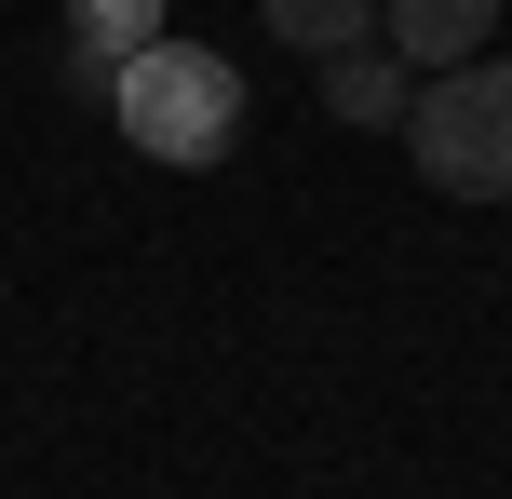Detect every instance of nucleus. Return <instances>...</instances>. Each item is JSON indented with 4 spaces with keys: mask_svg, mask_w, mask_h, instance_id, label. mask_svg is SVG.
Masks as SVG:
<instances>
[{
    "mask_svg": "<svg viewBox=\"0 0 512 499\" xmlns=\"http://www.w3.org/2000/svg\"><path fill=\"white\" fill-rule=\"evenodd\" d=\"M108 108H122V149L203 176V162H230V135H243V68L216 41H135L122 81H108Z\"/></svg>",
    "mask_w": 512,
    "mask_h": 499,
    "instance_id": "f257e3e1",
    "label": "nucleus"
},
{
    "mask_svg": "<svg viewBox=\"0 0 512 499\" xmlns=\"http://www.w3.org/2000/svg\"><path fill=\"white\" fill-rule=\"evenodd\" d=\"M405 149L445 203H512V54H459V68L418 81Z\"/></svg>",
    "mask_w": 512,
    "mask_h": 499,
    "instance_id": "f03ea898",
    "label": "nucleus"
},
{
    "mask_svg": "<svg viewBox=\"0 0 512 499\" xmlns=\"http://www.w3.org/2000/svg\"><path fill=\"white\" fill-rule=\"evenodd\" d=\"M378 41L432 81V68H459V54L499 41V0H378Z\"/></svg>",
    "mask_w": 512,
    "mask_h": 499,
    "instance_id": "7ed1b4c3",
    "label": "nucleus"
},
{
    "mask_svg": "<svg viewBox=\"0 0 512 499\" xmlns=\"http://www.w3.org/2000/svg\"><path fill=\"white\" fill-rule=\"evenodd\" d=\"M324 108H337V122H405V108H418V68L391 41H351V54H324Z\"/></svg>",
    "mask_w": 512,
    "mask_h": 499,
    "instance_id": "20e7f679",
    "label": "nucleus"
},
{
    "mask_svg": "<svg viewBox=\"0 0 512 499\" xmlns=\"http://www.w3.org/2000/svg\"><path fill=\"white\" fill-rule=\"evenodd\" d=\"M256 27H270V41H297L310 68H324V54L378 41V0H256Z\"/></svg>",
    "mask_w": 512,
    "mask_h": 499,
    "instance_id": "39448f33",
    "label": "nucleus"
},
{
    "mask_svg": "<svg viewBox=\"0 0 512 499\" xmlns=\"http://www.w3.org/2000/svg\"><path fill=\"white\" fill-rule=\"evenodd\" d=\"M68 41H108V54H135V41H162V0H68Z\"/></svg>",
    "mask_w": 512,
    "mask_h": 499,
    "instance_id": "423d86ee",
    "label": "nucleus"
}]
</instances>
